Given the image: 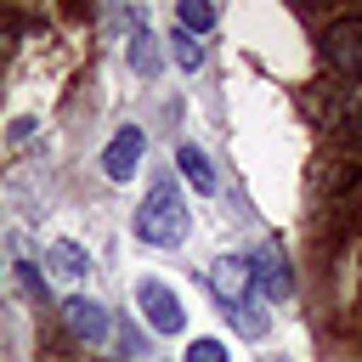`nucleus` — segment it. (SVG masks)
<instances>
[{
	"instance_id": "obj_1",
	"label": "nucleus",
	"mask_w": 362,
	"mask_h": 362,
	"mask_svg": "<svg viewBox=\"0 0 362 362\" xmlns=\"http://www.w3.org/2000/svg\"><path fill=\"white\" fill-rule=\"evenodd\" d=\"M187 232H192V209H187L181 187L175 181H153V192L136 209V238L153 243V249H181Z\"/></svg>"
},
{
	"instance_id": "obj_2",
	"label": "nucleus",
	"mask_w": 362,
	"mask_h": 362,
	"mask_svg": "<svg viewBox=\"0 0 362 362\" xmlns=\"http://www.w3.org/2000/svg\"><path fill=\"white\" fill-rule=\"evenodd\" d=\"M209 288H215V300L238 317V328L255 339V334H260V317L249 311V294H255V260H243V255H221V260L209 266Z\"/></svg>"
},
{
	"instance_id": "obj_3",
	"label": "nucleus",
	"mask_w": 362,
	"mask_h": 362,
	"mask_svg": "<svg viewBox=\"0 0 362 362\" xmlns=\"http://www.w3.org/2000/svg\"><path fill=\"white\" fill-rule=\"evenodd\" d=\"M322 62H328L339 79H351V85L362 90V17L328 23V34H322Z\"/></svg>"
},
{
	"instance_id": "obj_4",
	"label": "nucleus",
	"mask_w": 362,
	"mask_h": 362,
	"mask_svg": "<svg viewBox=\"0 0 362 362\" xmlns=\"http://www.w3.org/2000/svg\"><path fill=\"white\" fill-rule=\"evenodd\" d=\"M136 305H141L153 334H181V322H187V305H181V294L164 277H141L136 283Z\"/></svg>"
},
{
	"instance_id": "obj_5",
	"label": "nucleus",
	"mask_w": 362,
	"mask_h": 362,
	"mask_svg": "<svg viewBox=\"0 0 362 362\" xmlns=\"http://www.w3.org/2000/svg\"><path fill=\"white\" fill-rule=\"evenodd\" d=\"M141 153H147V136H141V124H124V130H113V141L102 147V175H107V181H130V175H136V164H141Z\"/></svg>"
},
{
	"instance_id": "obj_6",
	"label": "nucleus",
	"mask_w": 362,
	"mask_h": 362,
	"mask_svg": "<svg viewBox=\"0 0 362 362\" xmlns=\"http://www.w3.org/2000/svg\"><path fill=\"white\" fill-rule=\"evenodd\" d=\"M62 317H68V328H74L79 339H90V345H102V339H107V305H102V300L74 294V300L62 305Z\"/></svg>"
},
{
	"instance_id": "obj_7",
	"label": "nucleus",
	"mask_w": 362,
	"mask_h": 362,
	"mask_svg": "<svg viewBox=\"0 0 362 362\" xmlns=\"http://www.w3.org/2000/svg\"><path fill=\"white\" fill-rule=\"evenodd\" d=\"M45 272H51V277H68V283H74V277H85V272H90V255H85L79 243L57 238V243H45Z\"/></svg>"
},
{
	"instance_id": "obj_8",
	"label": "nucleus",
	"mask_w": 362,
	"mask_h": 362,
	"mask_svg": "<svg viewBox=\"0 0 362 362\" xmlns=\"http://www.w3.org/2000/svg\"><path fill=\"white\" fill-rule=\"evenodd\" d=\"M255 288L272 294V300H288V266H283L277 249H260V260H255Z\"/></svg>"
},
{
	"instance_id": "obj_9",
	"label": "nucleus",
	"mask_w": 362,
	"mask_h": 362,
	"mask_svg": "<svg viewBox=\"0 0 362 362\" xmlns=\"http://www.w3.org/2000/svg\"><path fill=\"white\" fill-rule=\"evenodd\" d=\"M175 164H181V175L192 181V192H215V170H209V158H204L192 141H181V147H175Z\"/></svg>"
},
{
	"instance_id": "obj_10",
	"label": "nucleus",
	"mask_w": 362,
	"mask_h": 362,
	"mask_svg": "<svg viewBox=\"0 0 362 362\" xmlns=\"http://www.w3.org/2000/svg\"><path fill=\"white\" fill-rule=\"evenodd\" d=\"M175 28H181V34H192V40H198V34H204V28H215V11H209V6H204V0H181V6H175Z\"/></svg>"
},
{
	"instance_id": "obj_11",
	"label": "nucleus",
	"mask_w": 362,
	"mask_h": 362,
	"mask_svg": "<svg viewBox=\"0 0 362 362\" xmlns=\"http://www.w3.org/2000/svg\"><path fill=\"white\" fill-rule=\"evenodd\" d=\"M130 68L141 74V79H153L158 74V51H153V34L136 23V40H130Z\"/></svg>"
},
{
	"instance_id": "obj_12",
	"label": "nucleus",
	"mask_w": 362,
	"mask_h": 362,
	"mask_svg": "<svg viewBox=\"0 0 362 362\" xmlns=\"http://www.w3.org/2000/svg\"><path fill=\"white\" fill-rule=\"evenodd\" d=\"M170 57H175L181 68H198V62H204V45H198L192 34H181V28H175V40H170Z\"/></svg>"
},
{
	"instance_id": "obj_13",
	"label": "nucleus",
	"mask_w": 362,
	"mask_h": 362,
	"mask_svg": "<svg viewBox=\"0 0 362 362\" xmlns=\"http://www.w3.org/2000/svg\"><path fill=\"white\" fill-rule=\"evenodd\" d=\"M187 362H232V356H226L221 339H192V345H187Z\"/></svg>"
},
{
	"instance_id": "obj_14",
	"label": "nucleus",
	"mask_w": 362,
	"mask_h": 362,
	"mask_svg": "<svg viewBox=\"0 0 362 362\" xmlns=\"http://www.w3.org/2000/svg\"><path fill=\"white\" fill-rule=\"evenodd\" d=\"M356 294H362V277H356Z\"/></svg>"
}]
</instances>
